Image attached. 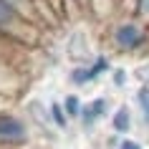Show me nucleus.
Segmentation results:
<instances>
[{"instance_id":"obj_16","label":"nucleus","mask_w":149,"mask_h":149,"mask_svg":"<svg viewBox=\"0 0 149 149\" xmlns=\"http://www.w3.org/2000/svg\"><path fill=\"white\" fill-rule=\"evenodd\" d=\"M121 141H124V136H121V134H114V132H111L109 136H106V147H109V149H116Z\"/></svg>"},{"instance_id":"obj_21","label":"nucleus","mask_w":149,"mask_h":149,"mask_svg":"<svg viewBox=\"0 0 149 149\" xmlns=\"http://www.w3.org/2000/svg\"><path fill=\"white\" fill-rule=\"evenodd\" d=\"M40 3H43V5H46V8H48V10H53V8H51V5H48V3H46V0H40ZM53 13H56V10H53Z\"/></svg>"},{"instance_id":"obj_17","label":"nucleus","mask_w":149,"mask_h":149,"mask_svg":"<svg viewBox=\"0 0 149 149\" xmlns=\"http://www.w3.org/2000/svg\"><path fill=\"white\" fill-rule=\"evenodd\" d=\"M116 149H144V147H141L136 139H129V136H124V141H121Z\"/></svg>"},{"instance_id":"obj_5","label":"nucleus","mask_w":149,"mask_h":149,"mask_svg":"<svg viewBox=\"0 0 149 149\" xmlns=\"http://www.w3.org/2000/svg\"><path fill=\"white\" fill-rule=\"evenodd\" d=\"M5 3H8L15 13H20L28 23L38 25V28H43V31H46V25L56 23V18H58L53 10H48L40 0H5Z\"/></svg>"},{"instance_id":"obj_3","label":"nucleus","mask_w":149,"mask_h":149,"mask_svg":"<svg viewBox=\"0 0 149 149\" xmlns=\"http://www.w3.org/2000/svg\"><path fill=\"white\" fill-rule=\"evenodd\" d=\"M31 141V121L13 106L0 109V149H28Z\"/></svg>"},{"instance_id":"obj_20","label":"nucleus","mask_w":149,"mask_h":149,"mask_svg":"<svg viewBox=\"0 0 149 149\" xmlns=\"http://www.w3.org/2000/svg\"><path fill=\"white\" fill-rule=\"evenodd\" d=\"M111 3H114V5H126L129 0H111Z\"/></svg>"},{"instance_id":"obj_4","label":"nucleus","mask_w":149,"mask_h":149,"mask_svg":"<svg viewBox=\"0 0 149 149\" xmlns=\"http://www.w3.org/2000/svg\"><path fill=\"white\" fill-rule=\"evenodd\" d=\"M23 88H25V71L20 68V63L0 56V96L20 99Z\"/></svg>"},{"instance_id":"obj_19","label":"nucleus","mask_w":149,"mask_h":149,"mask_svg":"<svg viewBox=\"0 0 149 149\" xmlns=\"http://www.w3.org/2000/svg\"><path fill=\"white\" fill-rule=\"evenodd\" d=\"M15 104V99H8V96H0V109H10Z\"/></svg>"},{"instance_id":"obj_8","label":"nucleus","mask_w":149,"mask_h":149,"mask_svg":"<svg viewBox=\"0 0 149 149\" xmlns=\"http://www.w3.org/2000/svg\"><path fill=\"white\" fill-rule=\"evenodd\" d=\"M134 104H136V111H139V121L144 126V132L149 134V81H144L136 94H134Z\"/></svg>"},{"instance_id":"obj_13","label":"nucleus","mask_w":149,"mask_h":149,"mask_svg":"<svg viewBox=\"0 0 149 149\" xmlns=\"http://www.w3.org/2000/svg\"><path fill=\"white\" fill-rule=\"evenodd\" d=\"M23 53H28V51L20 48V46H15V43H10L8 38L0 36V56H5V58H10V61H18V63H20V56H23Z\"/></svg>"},{"instance_id":"obj_10","label":"nucleus","mask_w":149,"mask_h":149,"mask_svg":"<svg viewBox=\"0 0 149 149\" xmlns=\"http://www.w3.org/2000/svg\"><path fill=\"white\" fill-rule=\"evenodd\" d=\"M68 84L73 88H86L94 84L91 79V71H88V63H76V66H71L68 71Z\"/></svg>"},{"instance_id":"obj_15","label":"nucleus","mask_w":149,"mask_h":149,"mask_svg":"<svg viewBox=\"0 0 149 149\" xmlns=\"http://www.w3.org/2000/svg\"><path fill=\"white\" fill-rule=\"evenodd\" d=\"M109 79H111V86L114 88H126V84H129V73H126V68H114L109 73Z\"/></svg>"},{"instance_id":"obj_9","label":"nucleus","mask_w":149,"mask_h":149,"mask_svg":"<svg viewBox=\"0 0 149 149\" xmlns=\"http://www.w3.org/2000/svg\"><path fill=\"white\" fill-rule=\"evenodd\" d=\"M88 71H91V79H94V84L99 79H104V76H109L111 71H114V63H111V58L106 53H96L91 61H88Z\"/></svg>"},{"instance_id":"obj_14","label":"nucleus","mask_w":149,"mask_h":149,"mask_svg":"<svg viewBox=\"0 0 149 149\" xmlns=\"http://www.w3.org/2000/svg\"><path fill=\"white\" fill-rule=\"evenodd\" d=\"M129 10L134 18H139L141 23L149 25V0H129Z\"/></svg>"},{"instance_id":"obj_6","label":"nucleus","mask_w":149,"mask_h":149,"mask_svg":"<svg viewBox=\"0 0 149 149\" xmlns=\"http://www.w3.org/2000/svg\"><path fill=\"white\" fill-rule=\"evenodd\" d=\"M109 116H111V99L109 96H94L91 101L84 104V111L79 116V126L86 134H91L104 119H109Z\"/></svg>"},{"instance_id":"obj_12","label":"nucleus","mask_w":149,"mask_h":149,"mask_svg":"<svg viewBox=\"0 0 149 149\" xmlns=\"http://www.w3.org/2000/svg\"><path fill=\"white\" fill-rule=\"evenodd\" d=\"M61 101H63V109H66V114L71 116V121H79V116H81V111H84V104H86V101H84V99H81L76 91L66 94Z\"/></svg>"},{"instance_id":"obj_11","label":"nucleus","mask_w":149,"mask_h":149,"mask_svg":"<svg viewBox=\"0 0 149 149\" xmlns=\"http://www.w3.org/2000/svg\"><path fill=\"white\" fill-rule=\"evenodd\" d=\"M48 114H51V124L56 132H66L71 126V116L63 109V101H51L48 104Z\"/></svg>"},{"instance_id":"obj_7","label":"nucleus","mask_w":149,"mask_h":149,"mask_svg":"<svg viewBox=\"0 0 149 149\" xmlns=\"http://www.w3.org/2000/svg\"><path fill=\"white\" fill-rule=\"evenodd\" d=\"M109 124H111V132H114V134L129 136V132L134 129V111H132V106H126V104H119L116 109L111 111Z\"/></svg>"},{"instance_id":"obj_2","label":"nucleus","mask_w":149,"mask_h":149,"mask_svg":"<svg viewBox=\"0 0 149 149\" xmlns=\"http://www.w3.org/2000/svg\"><path fill=\"white\" fill-rule=\"evenodd\" d=\"M0 36L8 38L10 43H15V46L25 48V51H31V48H36L40 43L43 28L28 23L20 13H15L10 8L5 0H0Z\"/></svg>"},{"instance_id":"obj_1","label":"nucleus","mask_w":149,"mask_h":149,"mask_svg":"<svg viewBox=\"0 0 149 149\" xmlns=\"http://www.w3.org/2000/svg\"><path fill=\"white\" fill-rule=\"evenodd\" d=\"M109 43L121 56H139L149 48V25L134 15L119 18L109 31Z\"/></svg>"},{"instance_id":"obj_18","label":"nucleus","mask_w":149,"mask_h":149,"mask_svg":"<svg viewBox=\"0 0 149 149\" xmlns=\"http://www.w3.org/2000/svg\"><path fill=\"white\" fill-rule=\"evenodd\" d=\"M71 5H76V8H88V5H94V0H66Z\"/></svg>"}]
</instances>
